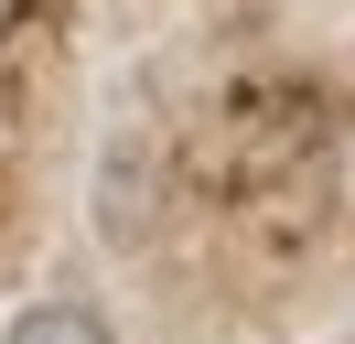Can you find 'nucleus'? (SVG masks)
I'll use <instances>...</instances> for the list:
<instances>
[{"instance_id": "1", "label": "nucleus", "mask_w": 355, "mask_h": 344, "mask_svg": "<svg viewBox=\"0 0 355 344\" xmlns=\"http://www.w3.org/2000/svg\"><path fill=\"white\" fill-rule=\"evenodd\" d=\"M0 344H119V322H108V312H87V301H33V312L11 322Z\"/></svg>"}]
</instances>
